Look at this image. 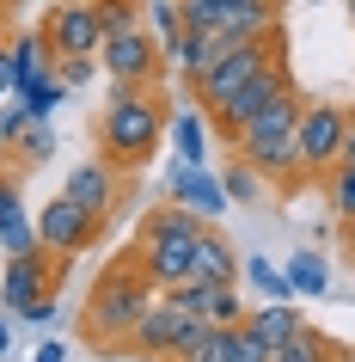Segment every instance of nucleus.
I'll return each instance as SVG.
<instances>
[{
	"label": "nucleus",
	"instance_id": "31",
	"mask_svg": "<svg viewBox=\"0 0 355 362\" xmlns=\"http://www.w3.org/2000/svg\"><path fill=\"white\" fill-rule=\"evenodd\" d=\"M148 31H153L160 43H172L178 31H184V13H178V0H153V6H148Z\"/></svg>",
	"mask_w": 355,
	"mask_h": 362
},
{
	"label": "nucleus",
	"instance_id": "17",
	"mask_svg": "<svg viewBox=\"0 0 355 362\" xmlns=\"http://www.w3.org/2000/svg\"><path fill=\"white\" fill-rule=\"evenodd\" d=\"M239 270H245V258L233 252V240L208 221V228L196 233V264H190V276H203V283H239Z\"/></svg>",
	"mask_w": 355,
	"mask_h": 362
},
{
	"label": "nucleus",
	"instance_id": "40",
	"mask_svg": "<svg viewBox=\"0 0 355 362\" xmlns=\"http://www.w3.org/2000/svg\"><path fill=\"white\" fill-rule=\"evenodd\" d=\"M337 362H355V350H343V356H337Z\"/></svg>",
	"mask_w": 355,
	"mask_h": 362
},
{
	"label": "nucleus",
	"instance_id": "25",
	"mask_svg": "<svg viewBox=\"0 0 355 362\" xmlns=\"http://www.w3.org/2000/svg\"><path fill=\"white\" fill-rule=\"evenodd\" d=\"M282 276H288V295H325V288H331V270H325L318 252H294Z\"/></svg>",
	"mask_w": 355,
	"mask_h": 362
},
{
	"label": "nucleus",
	"instance_id": "30",
	"mask_svg": "<svg viewBox=\"0 0 355 362\" xmlns=\"http://www.w3.org/2000/svg\"><path fill=\"white\" fill-rule=\"evenodd\" d=\"M245 276H251V288H258L263 301H288V276L270 258H245Z\"/></svg>",
	"mask_w": 355,
	"mask_h": 362
},
{
	"label": "nucleus",
	"instance_id": "20",
	"mask_svg": "<svg viewBox=\"0 0 355 362\" xmlns=\"http://www.w3.org/2000/svg\"><path fill=\"white\" fill-rule=\"evenodd\" d=\"M337 356H343V350H337V338H325L313 320L300 325L288 344H276V350H270V362H337Z\"/></svg>",
	"mask_w": 355,
	"mask_h": 362
},
{
	"label": "nucleus",
	"instance_id": "13",
	"mask_svg": "<svg viewBox=\"0 0 355 362\" xmlns=\"http://www.w3.org/2000/svg\"><path fill=\"white\" fill-rule=\"evenodd\" d=\"M172 307H184L196 320H215V325H239L245 320V301H239V283H203V276H184V283L160 288Z\"/></svg>",
	"mask_w": 355,
	"mask_h": 362
},
{
	"label": "nucleus",
	"instance_id": "6",
	"mask_svg": "<svg viewBox=\"0 0 355 362\" xmlns=\"http://www.w3.org/2000/svg\"><path fill=\"white\" fill-rule=\"evenodd\" d=\"M98 68L111 74V86H160L172 62H166V43L148 25H135V31H116L98 43Z\"/></svg>",
	"mask_w": 355,
	"mask_h": 362
},
{
	"label": "nucleus",
	"instance_id": "38",
	"mask_svg": "<svg viewBox=\"0 0 355 362\" xmlns=\"http://www.w3.org/2000/svg\"><path fill=\"white\" fill-rule=\"evenodd\" d=\"M6 350H13V325L0 320V356H6Z\"/></svg>",
	"mask_w": 355,
	"mask_h": 362
},
{
	"label": "nucleus",
	"instance_id": "8",
	"mask_svg": "<svg viewBox=\"0 0 355 362\" xmlns=\"http://www.w3.org/2000/svg\"><path fill=\"white\" fill-rule=\"evenodd\" d=\"M300 123H251L233 135V153L245 166H258L270 185H294L300 178Z\"/></svg>",
	"mask_w": 355,
	"mask_h": 362
},
{
	"label": "nucleus",
	"instance_id": "24",
	"mask_svg": "<svg viewBox=\"0 0 355 362\" xmlns=\"http://www.w3.org/2000/svg\"><path fill=\"white\" fill-rule=\"evenodd\" d=\"M25 105V117H31V123H49V117H56V105L61 98H68V86H61V74L56 68H49V74H37L31 80V86H19V93H13Z\"/></svg>",
	"mask_w": 355,
	"mask_h": 362
},
{
	"label": "nucleus",
	"instance_id": "32",
	"mask_svg": "<svg viewBox=\"0 0 355 362\" xmlns=\"http://www.w3.org/2000/svg\"><path fill=\"white\" fill-rule=\"evenodd\" d=\"M92 68H98L92 56H61V62H56V74H61V86H86V80H92Z\"/></svg>",
	"mask_w": 355,
	"mask_h": 362
},
{
	"label": "nucleus",
	"instance_id": "34",
	"mask_svg": "<svg viewBox=\"0 0 355 362\" xmlns=\"http://www.w3.org/2000/svg\"><path fill=\"white\" fill-rule=\"evenodd\" d=\"M19 93V74H13V49L0 43V98H13Z\"/></svg>",
	"mask_w": 355,
	"mask_h": 362
},
{
	"label": "nucleus",
	"instance_id": "33",
	"mask_svg": "<svg viewBox=\"0 0 355 362\" xmlns=\"http://www.w3.org/2000/svg\"><path fill=\"white\" fill-rule=\"evenodd\" d=\"M25 123H31V117H25V105H13V111H0V148H13V141L25 135Z\"/></svg>",
	"mask_w": 355,
	"mask_h": 362
},
{
	"label": "nucleus",
	"instance_id": "23",
	"mask_svg": "<svg viewBox=\"0 0 355 362\" xmlns=\"http://www.w3.org/2000/svg\"><path fill=\"white\" fill-rule=\"evenodd\" d=\"M6 49H13V74H19V86H31L37 74H49V68H56V56H49L43 31H19V37H6Z\"/></svg>",
	"mask_w": 355,
	"mask_h": 362
},
{
	"label": "nucleus",
	"instance_id": "14",
	"mask_svg": "<svg viewBox=\"0 0 355 362\" xmlns=\"http://www.w3.org/2000/svg\"><path fill=\"white\" fill-rule=\"evenodd\" d=\"M196 320V313H184V307H172L166 295L135 320V332L123 338V356H172L178 350V338H184V325Z\"/></svg>",
	"mask_w": 355,
	"mask_h": 362
},
{
	"label": "nucleus",
	"instance_id": "37",
	"mask_svg": "<svg viewBox=\"0 0 355 362\" xmlns=\"http://www.w3.org/2000/svg\"><path fill=\"white\" fill-rule=\"evenodd\" d=\"M13 37V6H0V43Z\"/></svg>",
	"mask_w": 355,
	"mask_h": 362
},
{
	"label": "nucleus",
	"instance_id": "15",
	"mask_svg": "<svg viewBox=\"0 0 355 362\" xmlns=\"http://www.w3.org/2000/svg\"><path fill=\"white\" fill-rule=\"evenodd\" d=\"M166 191H172V203H184V209H190V215H203V221H215V215L227 209L221 178H215L208 166H196V160H178V166H172Z\"/></svg>",
	"mask_w": 355,
	"mask_h": 362
},
{
	"label": "nucleus",
	"instance_id": "7",
	"mask_svg": "<svg viewBox=\"0 0 355 362\" xmlns=\"http://www.w3.org/2000/svg\"><path fill=\"white\" fill-rule=\"evenodd\" d=\"M300 172L306 178H325L331 166H343V141H349V105H325V98H306L300 105Z\"/></svg>",
	"mask_w": 355,
	"mask_h": 362
},
{
	"label": "nucleus",
	"instance_id": "21",
	"mask_svg": "<svg viewBox=\"0 0 355 362\" xmlns=\"http://www.w3.org/2000/svg\"><path fill=\"white\" fill-rule=\"evenodd\" d=\"M208 356H221V362H270V344L239 320V325H221V332H215Z\"/></svg>",
	"mask_w": 355,
	"mask_h": 362
},
{
	"label": "nucleus",
	"instance_id": "27",
	"mask_svg": "<svg viewBox=\"0 0 355 362\" xmlns=\"http://www.w3.org/2000/svg\"><path fill=\"white\" fill-rule=\"evenodd\" d=\"M92 6V19L104 37H116V31H135L141 25V13H148V0H86Z\"/></svg>",
	"mask_w": 355,
	"mask_h": 362
},
{
	"label": "nucleus",
	"instance_id": "4",
	"mask_svg": "<svg viewBox=\"0 0 355 362\" xmlns=\"http://www.w3.org/2000/svg\"><path fill=\"white\" fill-rule=\"evenodd\" d=\"M270 62H288L282 25H276V31H263V37H251V43H221V56H215V62L203 68V74L190 80V93H196V105H203V111L215 117V111L227 105V98L239 93V86H245L251 74H263Z\"/></svg>",
	"mask_w": 355,
	"mask_h": 362
},
{
	"label": "nucleus",
	"instance_id": "29",
	"mask_svg": "<svg viewBox=\"0 0 355 362\" xmlns=\"http://www.w3.org/2000/svg\"><path fill=\"white\" fill-rule=\"evenodd\" d=\"M13 153L31 160V166H37V160H56V129H49V123H25V135L13 141Z\"/></svg>",
	"mask_w": 355,
	"mask_h": 362
},
{
	"label": "nucleus",
	"instance_id": "3",
	"mask_svg": "<svg viewBox=\"0 0 355 362\" xmlns=\"http://www.w3.org/2000/svg\"><path fill=\"white\" fill-rule=\"evenodd\" d=\"M203 228H208L203 215H190L184 203H166V209H153L148 221H141L129 258L148 270L153 288H172V283H184L190 264H196V233Z\"/></svg>",
	"mask_w": 355,
	"mask_h": 362
},
{
	"label": "nucleus",
	"instance_id": "9",
	"mask_svg": "<svg viewBox=\"0 0 355 362\" xmlns=\"http://www.w3.org/2000/svg\"><path fill=\"white\" fill-rule=\"evenodd\" d=\"M31 221H37V246L49 252V258H80V252H92L98 233H104V221H92L86 209H74L68 197H49Z\"/></svg>",
	"mask_w": 355,
	"mask_h": 362
},
{
	"label": "nucleus",
	"instance_id": "1",
	"mask_svg": "<svg viewBox=\"0 0 355 362\" xmlns=\"http://www.w3.org/2000/svg\"><path fill=\"white\" fill-rule=\"evenodd\" d=\"M172 111H166V93L160 86H111L104 98V117L92 123V141H98V160H111L116 172H141L166 135Z\"/></svg>",
	"mask_w": 355,
	"mask_h": 362
},
{
	"label": "nucleus",
	"instance_id": "2",
	"mask_svg": "<svg viewBox=\"0 0 355 362\" xmlns=\"http://www.w3.org/2000/svg\"><path fill=\"white\" fill-rule=\"evenodd\" d=\"M160 301V288L148 283V270L135 264L129 252L111 258V264L98 270V283L86 288V313H80V338L98 344L104 356H123V338L135 332V320Z\"/></svg>",
	"mask_w": 355,
	"mask_h": 362
},
{
	"label": "nucleus",
	"instance_id": "26",
	"mask_svg": "<svg viewBox=\"0 0 355 362\" xmlns=\"http://www.w3.org/2000/svg\"><path fill=\"white\" fill-rule=\"evenodd\" d=\"M221 191H227V203H263V191H270V178H263L258 166H245V160H233V166L221 172Z\"/></svg>",
	"mask_w": 355,
	"mask_h": 362
},
{
	"label": "nucleus",
	"instance_id": "5",
	"mask_svg": "<svg viewBox=\"0 0 355 362\" xmlns=\"http://www.w3.org/2000/svg\"><path fill=\"white\" fill-rule=\"evenodd\" d=\"M61 264H68V258L49 264V252H43V246L6 258V270H0V307H13V313L31 320V325H49V313H56V288H61Z\"/></svg>",
	"mask_w": 355,
	"mask_h": 362
},
{
	"label": "nucleus",
	"instance_id": "12",
	"mask_svg": "<svg viewBox=\"0 0 355 362\" xmlns=\"http://www.w3.org/2000/svg\"><path fill=\"white\" fill-rule=\"evenodd\" d=\"M43 43H49V56H98V43H104V31H98L92 6L86 0H61V6H49V19L37 25Z\"/></svg>",
	"mask_w": 355,
	"mask_h": 362
},
{
	"label": "nucleus",
	"instance_id": "39",
	"mask_svg": "<svg viewBox=\"0 0 355 362\" xmlns=\"http://www.w3.org/2000/svg\"><path fill=\"white\" fill-rule=\"evenodd\" d=\"M166 362H221V356H166Z\"/></svg>",
	"mask_w": 355,
	"mask_h": 362
},
{
	"label": "nucleus",
	"instance_id": "41",
	"mask_svg": "<svg viewBox=\"0 0 355 362\" xmlns=\"http://www.w3.org/2000/svg\"><path fill=\"white\" fill-rule=\"evenodd\" d=\"M0 6H19V0H0Z\"/></svg>",
	"mask_w": 355,
	"mask_h": 362
},
{
	"label": "nucleus",
	"instance_id": "16",
	"mask_svg": "<svg viewBox=\"0 0 355 362\" xmlns=\"http://www.w3.org/2000/svg\"><path fill=\"white\" fill-rule=\"evenodd\" d=\"M0 252L19 258V252H37V221L25 215V197H19V178L0 172Z\"/></svg>",
	"mask_w": 355,
	"mask_h": 362
},
{
	"label": "nucleus",
	"instance_id": "10",
	"mask_svg": "<svg viewBox=\"0 0 355 362\" xmlns=\"http://www.w3.org/2000/svg\"><path fill=\"white\" fill-rule=\"evenodd\" d=\"M288 86H294V62H270V68H263V74H251V80H245L239 93H233V98H227V105H221V111L208 117V123H215V129H221V141H227V148H233V129H239L245 117H258L263 105H270V98H276V93H288Z\"/></svg>",
	"mask_w": 355,
	"mask_h": 362
},
{
	"label": "nucleus",
	"instance_id": "36",
	"mask_svg": "<svg viewBox=\"0 0 355 362\" xmlns=\"http://www.w3.org/2000/svg\"><path fill=\"white\" fill-rule=\"evenodd\" d=\"M343 166H355V105H349V141H343Z\"/></svg>",
	"mask_w": 355,
	"mask_h": 362
},
{
	"label": "nucleus",
	"instance_id": "28",
	"mask_svg": "<svg viewBox=\"0 0 355 362\" xmlns=\"http://www.w3.org/2000/svg\"><path fill=\"white\" fill-rule=\"evenodd\" d=\"M325 191H331V209L355 228V166H331L325 172Z\"/></svg>",
	"mask_w": 355,
	"mask_h": 362
},
{
	"label": "nucleus",
	"instance_id": "35",
	"mask_svg": "<svg viewBox=\"0 0 355 362\" xmlns=\"http://www.w3.org/2000/svg\"><path fill=\"white\" fill-rule=\"evenodd\" d=\"M31 362H68V350H61V344H56V338H43V344H37V350H31Z\"/></svg>",
	"mask_w": 355,
	"mask_h": 362
},
{
	"label": "nucleus",
	"instance_id": "19",
	"mask_svg": "<svg viewBox=\"0 0 355 362\" xmlns=\"http://www.w3.org/2000/svg\"><path fill=\"white\" fill-rule=\"evenodd\" d=\"M215 56H221V37H215V31H190V25H184V31L166 43V62H172L184 80H196Z\"/></svg>",
	"mask_w": 355,
	"mask_h": 362
},
{
	"label": "nucleus",
	"instance_id": "42",
	"mask_svg": "<svg viewBox=\"0 0 355 362\" xmlns=\"http://www.w3.org/2000/svg\"><path fill=\"white\" fill-rule=\"evenodd\" d=\"M349 19H355V0H349Z\"/></svg>",
	"mask_w": 355,
	"mask_h": 362
},
{
	"label": "nucleus",
	"instance_id": "11",
	"mask_svg": "<svg viewBox=\"0 0 355 362\" xmlns=\"http://www.w3.org/2000/svg\"><path fill=\"white\" fill-rule=\"evenodd\" d=\"M123 178H129V172H116L111 160H98V153H92V160H80V166L68 172L61 197H68L74 209H86L92 221H111V209L123 203Z\"/></svg>",
	"mask_w": 355,
	"mask_h": 362
},
{
	"label": "nucleus",
	"instance_id": "22",
	"mask_svg": "<svg viewBox=\"0 0 355 362\" xmlns=\"http://www.w3.org/2000/svg\"><path fill=\"white\" fill-rule=\"evenodd\" d=\"M166 129H172V141H178V160H196V166L208 160V129H215V123H208L203 105H196V111H172Z\"/></svg>",
	"mask_w": 355,
	"mask_h": 362
},
{
	"label": "nucleus",
	"instance_id": "18",
	"mask_svg": "<svg viewBox=\"0 0 355 362\" xmlns=\"http://www.w3.org/2000/svg\"><path fill=\"white\" fill-rule=\"evenodd\" d=\"M245 325H251V332L276 350V344H288L300 325H306V313H300L294 295H288V301H258V307H245Z\"/></svg>",
	"mask_w": 355,
	"mask_h": 362
}]
</instances>
